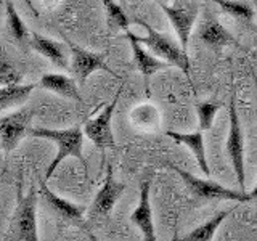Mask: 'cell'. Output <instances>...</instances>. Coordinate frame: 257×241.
<instances>
[{
    "label": "cell",
    "instance_id": "2",
    "mask_svg": "<svg viewBox=\"0 0 257 241\" xmlns=\"http://www.w3.org/2000/svg\"><path fill=\"white\" fill-rule=\"evenodd\" d=\"M137 23H139L140 26H143L145 31H147V36L145 37H137L139 42L147 47L148 50L155 56H158L159 60L169 63L171 66L182 69L185 74L188 76V72H190L188 53L182 48L179 40H175L169 34H164V32H158L156 29H153L150 24H147L145 21L137 20Z\"/></svg>",
    "mask_w": 257,
    "mask_h": 241
},
{
    "label": "cell",
    "instance_id": "18",
    "mask_svg": "<svg viewBox=\"0 0 257 241\" xmlns=\"http://www.w3.org/2000/svg\"><path fill=\"white\" fill-rule=\"evenodd\" d=\"M131 123L142 132H155L161 124V112L151 103H143L131 111Z\"/></svg>",
    "mask_w": 257,
    "mask_h": 241
},
{
    "label": "cell",
    "instance_id": "16",
    "mask_svg": "<svg viewBox=\"0 0 257 241\" xmlns=\"http://www.w3.org/2000/svg\"><path fill=\"white\" fill-rule=\"evenodd\" d=\"M39 193H42V196L45 198L48 206H50L60 217H63V219H66L69 222H76V223H79L80 220L84 219V212H85L84 206L71 203V201L58 196L56 193H53L50 188L47 187L45 182L40 183V191Z\"/></svg>",
    "mask_w": 257,
    "mask_h": 241
},
{
    "label": "cell",
    "instance_id": "3",
    "mask_svg": "<svg viewBox=\"0 0 257 241\" xmlns=\"http://www.w3.org/2000/svg\"><path fill=\"white\" fill-rule=\"evenodd\" d=\"M13 241H40L37 230V191L31 188L28 195L18 191V204L12 217Z\"/></svg>",
    "mask_w": 257,
    "mask_h": 241
},
{
    "label": "cell",
    "instance_id": "26",
    "mask_svg": "<svg viewBox=\"0 0 257 241\" xmlns=\"http://www.w3.org/2000/svg\"><path fill=\"white\" fill-rule=\"evenodd\" d=\"M251 198L257 199V183H255V187H254V190L251 191Z\"/></svg>",
    "mask_w": 257,
    "mask_h": 241
},
{
    "label": "cell",
    "instance_id": "28",
    "mask_svg": "<svg viewBox=\"0 0 257 241\" xmlns=\"http://www.w3.org/2000/svg\"><path fill=\"white\" fill-rule=\"evenodd\" d=\"M254 8H255V13H257V2H255V5H254Z\"/></svg>",
    "mask_w": 257,
    "mask_h": 241
},
{
    "label": "cell",
    "instance_id": "24",
    "mask_svg": "<svg viewBox=\"0 0 257 241\" xmlns=\"http://www.w3.org/2000/svg\"><path fill=\"white\" fill-rule=\"evenodd\" d=\"M222 109L220 103L215 101H199L196 103V112H198V123H199V131L204 132L209 131L214 124V119L217 112Z\"/></svg>",
    "mask_w": 257,
    "mask_h": 241
},
{
    "label": "cell",
    "instance_id": "7",
    "mask_svg": "<svg viewBox=\"0 0 257 241\" xmlns=\"http://www.w3.org/2000/svg\"><path fill=\"white\" fill-rule=\"evenodd\" d=\"M32 111L23 108L0 117V150L13 151L20 142L31 132Z\"/></svg>",
    "mask_w": 257,
    "mask_h": 241
},
{
    "label": "cell",
    "instance_id": "21",
    "mask_svg": "<svg viewBox=\"0 0 257 241\" xmlns=\"http://www.w3.org/2000/svg\"><path fill=\"white\" fill-rule=\"evenodd\" d=\"M5 13H7V21H8V28H10V32L13 39L18 42L20 45H24L26 42H29V31L26 28V24L21 20V16L16 10V7L13 4V0H7L5 2Z\"/></svg>",
    "mask_w": 257,
    "mask_h": 241
},
{
    "label": "cell",
    "instance_id": "12",
    "mask_svg": "<svg viewBox=\"0 0 257 241\" xmlns=\"http://www.w3.org/2000/svg\"><path fill=\"white\" fill-rule=\"evenodd\" d=\"M29 45L32 47V50L37 52L39 55H42L44 58H47L48 61H52L56 68L60 69H71V63L68 60L66 50H64V44L56 42V40L45 37L42 34H32Z\"/></svg>",
    "mask_w": 257,
    "mask_h": 241
},
{
    "label": "cell",
    "instance_id": "22",
    "mask_svg": "<svg viewBox=\"0 0 257 241\" xmlns=\"http://www.w3.org/2000/svg\"><path fill=\"white\" fill-rule=\"evenodd\" d=\"M211 2L217 4L225 13L233 16L238 21L251 23L257 15L255 8L251 4L243 2V0H211Z\"/></svg>",
    "mask_w": 257,
    "mask_h": 241
},
{
    "label": "cell",
    "instance_id": "13",
    "mask_svg": "<svg viewBox=\"0 0 257 241\" xmlns=\"http://www.w3.org/2000/svg\"><path fill=\"white\" fill-rule=\"evenodd\" d=\"M198 36L201 39V42L207 45L209 48H212V50H220V48L227 45L236 44L235 37H233L214 16H209V15L201 21Z\"/></svg>",
    "mask_w": 257,
    "mask_h": 241
},
{
    "label": "cell",
    "instance_id": "19",
    "mask_svg": "<svg viewBox=\"0 0 257 241\" xmlns=\"http://www.w3.org/2000/svg\"><path fill=\"white\" fill-rule=\"evenodd\" d=\"M36 88V84H18V85H7L0 87V111L13 109L23 106L29 100L32 90Z\"/></svg>",
    "mask_w": 257,
    "mask_h": 241
},
{
    "label": "cell",
    "instance_id": "17",
    "mask_svg": "<svg viewBox=\"0 0 257 241\" xmlns=\"http://www.w3.org/2000/svg\"><path fill=\"white\" fill-rule=\"evenodd\" d=\"M167 137L174 139L177 143H182L185 147H188V150L193 153L199 169L203 171L204 175H211V169L207 164V158H206V148H204V137L203 132H190V134H182V132H174V131H167Z\"/></svg>",
    "mask_w": 257,
    "mask_h": 241
},
{
    "label": "cell",
    "instance_id": "14",
    "mask_svg": "<svg viewBox=\"0 0 257 241\" xmlns=\"http://www.w3.org/2000/svg\"><path fill=\"white\" fill-rule=\"evenodd\" d=\"M125 37L128 39V42H131V47H132V53H134V63L137 69H139L145 77H151L153 74H156L158 71L161 69H166L169 68L171 64L159 60L158 56H155L153 53L147 52V48L145 45H142L139 42V39H137L135 34H132L131 31L125 32Z\"/></svg>",
    "mask_w": 257,
    "mask_h": 241
},
{
    "label": "cell",
    "instance_id": "8",
    "mask_svg": "<svg viewBox=\"0 0 257 241\" xmlns=\"http://www.w3.org/2000/svg\"><path fill=\"white\" fill-rule=\"evenodd\" d=\"M161 8H163L169 23H171V26L174 28L175 36L179 39L182 48L185 52H188L190 36H191V31L196 23L198 12H199L198 5L191 2H182L175 5L161 4Z\"/></svg>",
    "mask_w": 257,
    "mask_h": 241
},
{
    "label": "cell",
    "instance_id": "1",
    "mask_svg": "<svg viewBox=\"0 0 257 241\" xmlns=\"http://www.w3.org/2000/svg\"><path fill=\"white\" fill-rule=\"evenodd\" d=\"M31 137L36 139H44L50 140L56 145V156L47 167L45 172V180H50L58 166L63 163L66 158H77L80 163L85 166V158H84V129L79 126L71 127V129H48V127H36L31 129L29 132Z\"/></svg>",
    "mask_w": 257,
    "mask_h": 241
},
{
    "label": "cell",
    "instance_id": "15",
    "mask_svg": "<svg viewBox=\"0 0 257 241\" xmlns=\"http://www.w3.org/2000/svg\"><path fill=\"white\" fill-rule=\"evenodd\" d=\"M39 85L45 88V90H50L56 95L63 96V98L82 103V96L79 93L76 79H72L66 74H61V72H47V74L40 77Z\"/></svg>",
    "mask_w": 257,
    "mask_h": 241
},
{
    "label": "cell",
    "instance_id": "27",
    "mask_svg": "<svg viewBox=\"0 0 257 241\" xmlns=\"http://www.w3.org/2000/svg\"><path fill=\"white\" fill-rule=\"evenodd\" d=\"M153 2H156V4H159V5H161V4H166L167 0H153Z\"/></svg>",
    "mask_w": 257,
    "mask_h": 241
},
{
    "label": "cell",
    "instance_id": "4",
    "mask_svg": "<svg viewBox=\"0 0 257 241\" xmlns=\"http://www.w3.org/2000/svg\"><path fill=\"white\" fill-rule=\"evenodd\" d=\"M169 167H172L174 171L182 177V180L188 187V190L193 193V196L199 199H225V201H236V203H246V201L252 199L251 193L246 191H236L230 190L227 187H222L220 183H217L211 179H199L193 174L183 171L182 167L175 164H169Z\"/></svg>",
    "mask_w": 257,
    "mask_h": 241
},
{
    "label": "cell",
    "instance_id": "10",
    "mask_svg": "<svg viewBox=\"0 0 257 241\" xmlns=\"http://www.w3.org/2000/svg\"><path fill=\"white\" fill-rule=\"evenodd\" d=\"M124 191H125V185L117 182L114 179V175H112V167L106 166V177H104L101 188L98 190L93 199L92 214L98 217H108L112 212L116 203L120 199V196L124 195Z\"/></svg>",
    "mask_w": 257,
    "mask_h": 241
},
{
    "label": "cell",
    "instance_id": "23",
    "mask_svg": "<svg viewBox=\"0 0 257 241\" xmlns=\"http://www.w3.org/2000/svg\"><path fill=\"white\" fill-rule=\"evenodd\" d=\"M106 13V23L111 31H124L127 32L131 28V20H128L124 8L114 0H101Z\"/></svg>",
    "mask_w": 257,
    "mask_h": 241
},
{
    "label": "cell",
    "instance_id": "6",
    "mask_svg": "<svg viewBox=\"0 0 257 241\" xmlns=\"http://www.w3.org/2000/svg\"><path fill=\"white\" fill-rule=\"evenodd\" d=\"M124 85L119 87V90L116 93V96L112 98V101L109 104H106L101 112H98L95 117L88 119L84 129L85 137L90 142H93L95 147H98L100 150H106V148H114V135H112V129H111V120H112V114H114L116 104L119 101V96L122 93Z\"/></svg>",
    "mask_w": 257,
    "mask_h": 241
},
{
    "label": "cell",
    "instance_id": "20",
    "mask_svg": "<svg viewBox=\"0 0 257 241\" xmlns=\"http://www.w3.org/2000/svg\"><path fill=\"white\" fill-rule=\"evenodd\" d=\"M231 211H222L219 214H215L212 219H209L207 222H204L203 225H199L195 230H191L190 233H187L185 236L179 238L177 241H212L217 228L220 227L222 222L227 219L228 214Z\"/></svg>",
    "mask_w": 257,
    "mask_h": 241
},
{
    "label": "cell",
    "instance_id": "5",
    "mask_svg": "<svg viewBox=\"0 0 257 241\" xmlns=\"http://www.w3.org/2000/svg\"><path fill=\"white\" fill-rule=\"evenodd\" d=\"M227 155L233 171H235L236 182L241 191H246V169H244V137L241 131V123L235 103V96L230 100V127L227 137Z\"/></svg>",
    "mask_w": 257,
    "mask_h": 241
},
{
    "label": "cell",
    "instance_id": "25",
    "mask_svg": "<svg viewBox=\"0 0 257 241\" xmlns=\"http://www.w3.org/2000/svg\"><path fill=\"white\" fill-rule=\"evenodd\" d=\"M21 72L16 69L7 58H0V87L7 85H18L21 84Z\"/></svg>",
    "mask_w": 257,
    "mask_h": 241
},
{
    "label": "cell",
    "instance_id": "11",
    "mask_svg": "<svg viewBox=\"0 0 257 241\" xmlns=\"http://www.w3.org/2000/svg\"><path fill=\"white\" fill-rule=\"evenodd\" d=\"M150 190H151V182L150 180L142 182L140 201H139V204H137L135 211L131 214V220L140 228L143 241H158L156 230H155V220H153V211H151Z\"/></svg>",
    "mask_w": 257,
    "mask_h": 241
},
{
    "label": "cell",
    "instance_id": "9",
    "mask_svg": "<svg viewBox=\"0 0 257 241\" xmlns=\"http://www.w3.org/2000/svg\"><path fill=\"white\" fill-rule=\"evenodd\" d=\"M66 42L69 45V52H71V71H72V74H74L77 82L84 84L95 71H106L111 76L117 77L116 72L106 64L104 55L88 52L85 48L69 42V40H66Z\"/></svg>",
    "mask_w": 257,
    "mask_h": 241
}]
</instances>
